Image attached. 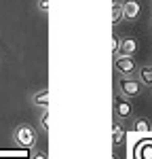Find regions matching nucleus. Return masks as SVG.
Masks as SVG:
<instances>
[{
  "mask_svg": "<svg viewBox=\"0 0 152 159\" xmlns=\"http://www.w3.org/2000/svg\"><path fill=\"white\" fill-rule=\"evenodd\" d=\"M116 89L125 98H137L141 93V89H144V85H141V81L137 76H120L118 83H116Z\"/></svg>",
  "mask_w": 152,
  "mask_h": 159,
  "instance_id": "obj_2",
  "label": "nucleus"
},
{
  "mask_svg": "<svg viewBox=\"0 0 152 159\" xmlns=\"http://www.w3.org/2000/svg\"><path fill=\"white\" fill-rule=\"evenodd\" d=\"M133 129L139 132V134H146V132H150V129H152V125H150V121H148L146 117H137V119L133 121Z\"/></svg>",
  "mask_w": 152,
  "mask_h": 159,
  "instance_id": "obj_10",
  "label": "nucleus"
},
{
  "mask_svg": "<svg viewBox=\"0 0 152 159\" xmlns=\"http://www.w3.org/2000/svg\"><path fill=\"white\" fill-rule=\"evenodd\" d=\"M120 55V38L112 36V57H118Z\"/></svg>",
  "mask_w": 152,
  "mask_h": 159,
  "instance_id": "obj_13",
  "label": "nucleus"
},
{
  "mask_svg": "<svg viewBox=\"0 0 152 159\" xmlns=\"http://www.w3.org/2000/svg\"><path fill=\"white\" fill-rule=\"evenodd\" d=\"M30 102H32V106H36V108H49V89H38L34 91L32 96H30Z\"/></svg>",
  "mask_w": 152,
  "mask_h": 159,
  "instance_id": "obj_6",
  "label": "nucleus"
},
{
  "mask_svg": "<svg viewBox=\"0 0 152 159\" xmlns=\"http://www.w3.org/2000/svg\"><path fill=\"white\" fill-rule=\"evenodd\" d=\"M137 51V40L131 36L120 38V55H133Z\"/></svg>",
  "mask_w": 152,
  "mask_h": 159,
  "instance_id": "obj_7",
  "label": "nucleus"
},
{
  "mask_svg": "<svg viewBox=\"0 0 152 159\" xmlns=\"http://www.w3.org/2000/svg\"><path fill=\"white\" fill-rule=\"evenodd\" d=\"M139 2L137 0H125L123 2V15H125L127 21H133V19H137L139 17Z\"/></svg>",
  "mask_w": 152,
  "mask_h": 159,
  "instance_id": "obj_5",
  "label": "nucleus"
},
{
  "mask_svg": "<svg viewBox=\"0 0 152 159\" xmlns=\"http://www.w3.org/2000/svg\"><path fill=\"white\" fill-rule=\"evenodd\" d=\"M112 140H114V144H120L125 140V127L123 125H118V123L112 125Z\"/></svg>",
  "mask_w": 152,
  "mask_h": 159,
  "instance_id": "obj_11",
  "label": "nucleus"
},
{
  "mask_svg": "<svg viewBox=\"0 0 152 159\" xmlns=\"http://www.w3.org/2000/svg\"><path fill=\"white\" fill-rule=\"evenodd\" d=\"M38 125L44 134H49V108H42L40 112V119H38Z\"/></svg>",
  "mask_w": 152,
  "mask_h": 159,
  "instance_id": "obj_12",
  "label": "nucleus"
},
{
  "mask_svg": "<svg viewBox=\"0 0 152 159\" xmlns=\"http://www.w3.org/2000/svg\"><path fill=\"white\" fill-rule=\"evenodd\" d=\"M114 70L120 76H135L137 64L133 60V55H118V57H114Z\"/></svg>",
  "mask_w": 152,
  "mask_h": 159,
  "instance_id": "obj_3",
  "label": "nucleus"
},
{
  "mask_svg": "<svg viewBox=\"0 0 152 159\" xmlns=\"http://www.w3.org/2000/svg\"><path fill=\"white\" fill-rule=\"evenodd\" d=\"M36 129L32 127V125H27V123H21V125H17L15 129H13V142L17 144V147L21 148H34L36 147Z\"/></svg>",
  "mask_w": 152,
  "mask_h": 159,
  "instance_id": "obj_1",
  "label": "nucleus"
},
{
  "mask_svg": "<svg viewBox=\"0 0 152 159\" xmlns=\"http://www.w3.org/2000/svg\"><path fill=\"white\" fill-rule=\"evenodd\" d=\"M131 115H133V106L129 104V98H125V96L114 98V117H116V121H127Z\"/></svg>",
  "mask_w": 152,
  "mask_h": 159,
  "instance_id": "obj_4",
  "label": "nucleus"
},
{
  "mask_svg": "<svg viewBox=\"0 0 152 159\" xmlns=\"http://www.w3.org/2000/svg\"><path fill=\"white\" fill-rule=\"evenodd\" d=\"M36 9L42 15H49V0H36Z\"/></svg>",
  "mask_w": 152,
  "mask_h": 159,
  "instance_id": "obj_14",
  "label": "nucleus"
},
{
  "mask_svg": "<svg viewBox=\"0 0 152 159\" xmlns=\"http://www.w3.org/2000/svg\"><path fill=\"white\" fill-rule=\"evenodd\" d=\"M137 79L144 87H152V66H141L137 68Z\"/></svg>",
  "mask_w": 152,
  "mask_h": 159,
  "instance_id": "obj_8",
  "label": "nucleus"
},
{
  "mask_svg": "<svg viewBox=\"0 0 152 159\" xmlns=\"http://www.w3.org/2000/svg\"><path fill=\"white\" fill-rule=\"evenodd\" d=\"M30 159H49V157H47V153H44V151H36Z\"/></svg>",
  "mask_w": 152,
  "mask_h": 159,
  "instance_id": "obj_15",
  "label": "nucleus"
},
{
  "mask_svg": "<svg viewBox=\"0 0 152 159\" xmlns=\"http://www.w3.org/2000/svg\"><path fill=\"white\" fill-rule=\"evenodd\" d=\"M123 19H125V15H123V2L114 0L112 2V25H118Z\"/></svg>",
  "mask_w": 152,
  "mask_h": 159,
  "instance_id": "obj_9",
  "label": "nucleus"
}]
</instances>
